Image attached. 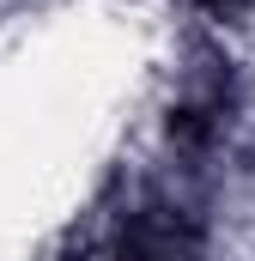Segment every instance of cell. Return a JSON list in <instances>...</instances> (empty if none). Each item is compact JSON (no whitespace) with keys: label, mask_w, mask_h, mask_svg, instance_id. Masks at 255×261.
<instances>
[{"label":"cell","mask_w":255,"mask_h":261,"mask_svg":"<svg viewBox=\"0 0 255 261\" xmlns=\"http://www.w3.org/2000/svg\"><path fill=\"white\" fill-rule=\"evenodd\" d=\"M200 6H207V12H237L243 0H200Z\"/></svg>","instance_id":"1"}]
</instances>
